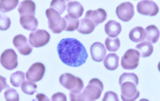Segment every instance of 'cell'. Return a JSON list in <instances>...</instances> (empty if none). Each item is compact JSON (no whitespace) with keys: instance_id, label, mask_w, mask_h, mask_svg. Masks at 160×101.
Segmentation results:
<instances>
[{"instance_id":"1","label":"cell","mask_w":160,"mask_h":101,"mask_svg":"<svg viewBox=\"0 0 160 101\" xmlns=\"http://www.w3.org/2000/svg\"><path fill=\"white\" fill-rule=\"evenodd\" d=\"M58 57L64 64L78 68L87 62L88 54L83 44L75 38H66L57 46Z\"/></svg>"},{"instance_id":"2","label":"cell","mask_w":160,"mask_h":101,"mask_svg":"<svg viewBox=\"0 0 160 101\" xmlns=\"http://www.w3.org/2000/svg\"><path fill=\"white\" fill-rule=\"evenodd\" d=\"M103 91V83L102 81L97 78L91 79L89 81L88 86L82 89V93L83 101L96 100L100 97Z\"/></svg>"},{"instance_id":"3","label":"cell","mask_w":160,"mask_h":101,"mask_svg":"<svg viewBox=\"0 0 160 101\" xmlns=\"http://www.w3.org/2000/svg\"><path fill=\"white\" fill-rule=\"evenodd\" d=\"M59 83L63 88L68 89L70 92L78 93L84 88L83 81L80 78L70 73H64L59 77Z\"/></svg>"},{"instance_id":"4","label":"cell","mask_w":160,"mask_h":101,"mask_svg":"<svg viewBox=\"0 0 160 101\" xmlns=\"http://www.w3.org/2000/svg\"><path fill=\"white\" fill-rule=\"evenodd\" d=\"M46 15L48 19V27L53 33L59 34L66 29L65 19L55 10L49 8L46 11Z\"/></svg>"},{"instance_id":"5","label":"cell","mask_w":160,"mask_h":101,"mask_svg":"<svg viewBox=\"0 0 160 101\" xmlns=\"http://www.w3.org/2000/svg\"><path fill=\"white\" fill-rule=\"evenodd\" d=\"M140 55L137 50L129 49L121 59V66L125 70H134L138 68Z\"/></svg>"},{"instance_id":"6","label":"cell","mask_w":160,"mask_h":101,"mask_svg":"<svg viewBox=\"0 0 160 101\" xmlns=\"http://www.w3.org/2000/svg\"><path fill=\"white\" fill-rule=\"evenodd\" d=\"M51 35L46 30H35L29 35V43L33 48H41L49 43Z\"/></svg>"},{"instance_id":"7","label":"cell","mask_w":160,"mask_h":101,"mask_svg":"<svg viewBox=\"0 0 160 101\" xmlns=\"http://www.w3.org/2000/svg\"><path fill=\"white\" fill-rule=\"evenodd\" d=\"M121 87V98L123 101H134L139 96V92L137 89V85L132 82H124Z\"/></svg>"},{"instance_id":"8","label":"cell","mask_w":160,"mask_h":101,"mask_svg":"<svg viewBox=\"0 0 160 101\" xmlns=\"http://www.w3.org/2000/svg\"><path fill=\"white\" fill-rule=\"evenodd\" d=\"M1 65L7 70H14L18 67V56L13 49L5 50L1 55Z\"/></svg>"},{"instance_id":"9","label":"cell","mask_w":160,"mask_h":101,"mask_svg":"<svg viewBox=\"0 0 160 101\" xmlns=\"http://www.w3.org/2000/svg\"><path fill=\"white\" fill-rule=\"evenodd\" d=\"M46 68L42 63H35L30 67L29 70L26 73V78L33 83L38 82L43 78Z\"/></svg>"},{"instance_id":"10","label":"cell","mask_w":160,"mask_h":101,"mask_svg":"<svg viewBox=\"0 0 160 101\" xmlns=\"http://www.w3.org/2000/svg\"><path fill=\"white\" fill-rule=\"evenodd\" d=\"M116 15L120 20L129 22L135 15L133 4L130 2H125L118 5L116 8Z\"/></svg>"},{"instance_id":"11","label":"cell","mask_w":160,"mask_h":101,"mask_svg":"<svg viewBox=\"0 0 160 101\" xmlns=\"http://www.w3.org/2000/svg\"><path fill=\"white\" fill-rule=\"evenodd\" d=\"M158 7L154 1H140L137 4V11L140 15L155 16L158 13Z\"/></svg>"},{"instance_id":"12","label":"cell","mask_w":160,"mask_h":101,"mask_svg":"<svg viewBox=\"0 0 160 101\" xmlns=\"http://www.w3.org/2000/svg\"><path fill=\"white\" fill-rule=\"evenodd\" d=\"M13 44L22 55H28L32 52V47L23 35H18L13 39Z\"/></svg>"},{"instance_id":"13","label":"cell","mask_w":160,"mask_h":101,"mask_svg":"<svg viewBox=\"0 0 160 101\" xmlns=\"http://www.w3.org/2000/svg\"><path fill=\"white\" fill-rule=\"evenodd\" d=\"M91 58L95 62H102L106 57V48L104 44L100 42H95L91 46Z\"/></svg>"},{"instance_id":"14","label":"cell","mask_w":160,"mask_h":101,"mask_svg":"<svg viewBox=\"0 0 160 101\" xmlns=\"http://www.w3.org/2000/svg\"><path fill=\"white\" fill-rule=\"evenodd\" d=\"M107 17H108V14L105 10L102 9V8L97 9L95 11L90 10V11H87L85 15V18H88V19L92 21L95 26H98L100 23H103L106 20Z\"/></svg>"},{"instance_id":"15","label":"cell","mask_w":160,"mask_h":101,"mask_svg":"<svg viewBox=\"0 0 160 101\" xmlns=\"http://www.w3.org/2000/svg\"><path fill=\"white\" fill-rule=\"evenodd\" d=\"M35 9L36 6L33 1H22L20 3L18 8V11L20 16H28V15H32L35 16Z\"/></svg>"},{"instance_id":"16","label":"cell","mask_w":160,"mask_h":101,"mask_svg":"<svg viewBox=\"0 0 160 101\" xmlns=\"http://www.w3.org/2000/svg\"><path fill=\"white\" fill-rule=\"evenodd\" d=\"M21 26L29 31H35L36 28H38V22L37 18L32 15H28V16H20L19 19Z\"/></svg>"},{"instance_id":"17","label":"cell","mask_w":160,"mask_h":101,"mask_svg":"<svg viewBox=\"0 0 160 101\" xmlns=\"http://www.w3.org/2000/svg\"><path fill=\"white\" fill-rule=\"evenodd\" d=\"M104 29H105L106 34L108 36L111 38H115L121 33L122 27L119 23L116 22L115 20H110L106 23Z\"/></svg>"},{"instance_id":"18","label":"cell","mask_w":160,"mask_h":101,"mask_svg":"<svg viewBox=\"0 0 160 101\" xmlns=\"http://www.w3.org/2000/svg\"><path fill=\"white\" fill-rule=\"evenodd\" d=\"M84 8L78 1H71L68 4V12L70 16L78 18L82 15Z\"/></svg>"},{"instance_id":"19","label":"cell","mask_w":160,"mask_h":101,"mask_svg":"<svg viewBox=\"0 0 160 101\" xmlns=\"http://www.w3.org/2000/svg\"><path fill=\"white\" fill-rule=\"evenodd\" d=\"M104 67L109 71H115L119 65V58L115 53H110L106 55L103 59Z\"/></svg>"},{"instance_id":"20","label":"cell","mask_w":160,"mask_h":101,"mask_svg":"<svg viewBox=\"0 0 160 101\" xmlns=\"http://www.w3.org/2000/svg\"><path fill=\"white\" fill-rule=\"evenodd\" d=\"M95 23L90 19L88 18H82L79 22V26H78V31L82 35H88V34L92 33L95 28Z\"/></svg>"},{"instance_id":"21","label":"cell","mask_w":160,"mask_h":101,"mask_svg":"<svg viewBox=\"0 0 160 101\" xmlns=\"http://www.w3.org/2000/svg\"><path fill=\"white\" fill-rule=\"evenodd\" d=\"M136 50L142 57L146 58L149 57L150 55L153 53L154 48H153L151 43L148 42V41H142L140 43L137 44Z\"/></svg>"},{"instance_id":"22","label":"cell","mask_w":160,"mask_h":101,"mask_svg":"<svg viewBox=\"0 0 160 101\" xmlns=\"http://www.w3.org/2000/svg\"><path fill=\"white\" fill-rule=\"evenodd\" d=\"M129 38L134 43H141L146 39V31L142 27L133 28L129 33Z\"/></svg>"},{"instance_id":"23","label":"cell","mask_w":160,"mask_h":101,"mask_svg":"<svg viewBox=\"0 0 160 101\" xmlns=\"http://www.w3.org/2000/svg\"><path fill=\"white\" fill-rule=\"evenodd\" d=\"M146 39L148 42L156 43L159 39V31L155 25H150L145 29Z\"/></svg>"},{"instance_id":"24","label":"cell","mask_w":160,"mask_h":101,"mask_svg":"<svg viewBox=\"0 0 160 101\" xmlns=\"http://www.w3.org/2000/svg\"><path fill=\"white\" fill-rule=\"evenodd\" d=\"M18 0H2L0 1V11L2 14L7 13L16 8Z\"/></svg>"},{"instance_id":"25","label":"cell","mask_w":160,"mask_h":101,"mask_svg":"<svg viewBox=\"0 0 160 101\" xmlns=\"http://www.w3.org/2000/svg\"><path fill=\"white\" fill-rule=\"evenodd\" d=\"M64 19L66 21V31H74L77 30L79 26V20L78 18H73L69 15H65Z\"/></svg>"},{"instance_id":"26","label":"cell","mask_w":160,"mask_h":101,"mask_svg":"<svg viewBox=\"0 0 160 101\" xmlns=\"http://www.w3.org/2000/svg\"><path fill=\"white\" fill-rule=\"evenodd\" d=\"M26 75L21 71L15 72L11 75V83L14 87L18 88L25 81Z\"/></svg>"},{"instance_id":"27","label":"cell","mask_w":160,"mask_h":101,"mask_svg":"<svg viewBox=\"0 0 160 101\" xmlns=\"http://www.w3.org/2000/svg\"><path fill=\"white\" fill-rule=\"evenodd\" d=\"M106 48L111 52H117L120 48V40L118 38H107L105 40Z\"/></svg>"},{"instance_id":"28","label":"cell","mask_w":160,"mask_h":101,"mask_svg":"<svg viewBox=\"0 0 160 101\" xmlns=\"http://www.w3.org/2000/svg\"><path fill=\"white\" fill-rule=\"evenodd\" d=\"M21 89H22V92L25 93L26 95L31 96L36 92L37 85L35 83L31 82V81H24L22 85H21Z\"/></svg>"},{"instance_id":"29","label":"cell","mask_w":160,"mask_h":101,"mask_svg":"<svg viewBox=\"0 0 160 101\" xmlns=\"http://www.w3.org/2000/svg\"><path fill=\"white\" fill-rule=\"evenodd\" d=\"M124 82H132L135 85L138 84V76L135 73H123L120 75L118 83L119 84H122Z\"/></svg>"},{"instance_id":"30","label":"cell","mask_w":160,"mask_h":101,"mask_svg":"<svg viewBox=\"0 0 160 101\" xmlns=\"http://www.w3.org/2000/svg\"><path fill=\"white\" fill-rule=\"evenodd\" d=\"M67 5L64 0H54L51 3V8L55 10L60 15H62L65 11Z\"/></svg>"},{"instance_id":"31","label":"cell","mask_w":160,"mask_h":101,"mask_svg":"<svg viewBox=\"0 0 160 101\" xmlns=\"http://www.w3.org/2000/svg\"><path fill=\"white\" fill-rule=\"evenodd\" d=\"M4 97L7 101H18L19 96L18 93L14 88H8V90L4 92Z\"/></svg>"},{"instance_id":"32","label":"cell","mask_w":160,"mask_h":101,"mask_svg":"<svg viewBox=\"0 0 160 101\" xmlns=\"http://www.w3.org/2000/svg\"><path fill=\"white\" fill-rule=\"evenodd\" d=\"M11 18L3 14H1V16H0V29L1 31H7L11 27Z\"/></svg>"},{"instance_id":"33","label":"cell","mask_w":160,"mask_h":101,"mask_svg":"<svg viewBox=\"0 0 160 101\" xmlns=\"http://www.w3.org/2000/svg\"><path fill=\"white\" fill-rule=\"evenodd\" d=\"M102 100L103 101H118V95H117L115 92L109 91V92H106Z\"/></svg>"},{"instance_id":"34","label":"cell","mask_w":160,"mask_h":101,"mask_svg":"<svg viewBox=\"0 0 160 101\" xmlns=\"http://www.w3.org/2000/svg\"><path fill=\"white\" fill-rule=\"evenodd\" d=\"M51 100L52 101H66L67 100V96H65V94L62 93V92H57V93L54 94L51 97Z\"/></svg>"},{"instance_id":"35","label":"cell","mask_w":160,"mask_h":101,"mask_svg":"<svg viewBox=\"0 0 160 101\" xmlns=\"http://www.w3.org/2000/svg\"><path fill=\"white\" fill-rule=\"evenodd\" d=\"M70 99L71 101H83V98H82L81 92H78V93L70 92Z\"/></svg>"},{"instance_id":"36","label":"cell","mask_w":160,"mask_h":101,"mask_svg":"<svg viewBox=\"0 0 160 101\" xmlns=\"http://www.w3.org/2000/svg\"><path fill=\"white\" fill-rule=\"evenodd\" d=\"M36 99L39 101H42V100L49 101V98L47 97L44 94H40V93L38 94V95L36 96Z\"/></svg>"},{"instance_id":"37","label":"cell","mask_w":160,"mask_h":101,"mask_svg":"<svg viewBox=\"0 0 160 101\" xmlns=\"http://www.w3.org/2000/svg\"><path fill=\"white\" fill-rule=\"evenodd\" d=\"M0 79H1V89H0V91H2V89H4L5 88H9L8 85L6 83V79H5V78H3L2 76H1V77H0Z\"/></svg>"}]
</instances>
